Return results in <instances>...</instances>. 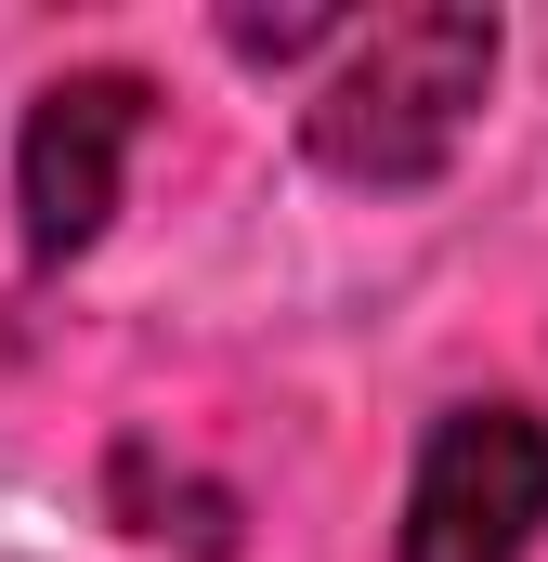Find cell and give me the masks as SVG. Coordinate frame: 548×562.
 Masks as SVG:
<instances>
[{"label": "cell", "instance_id": "7a4b0ae2", "mask_svg": "<svg viewBox=\"0 0 548 562\" xmlns=\"http://www.w3.org/2000/svg\"><path fill=\"white\" fill-rule=\"evenodd\" d=\"M548 537V419L536 406H444L406 471L392 562H536Z\"/></svg>", "mask_w": 548, "mask_h": 562}, {"label": "cell", "instance_id": "277c9868", "mask_svg": "<svg viewBox=\"0 0 548 562\" xmlns=\"http://www.w3.org/2000/svg\"><path fill=\"white\" fill-rule=\"evenodd\" d=\"M222 40H236L249 66H300V53H340L353 13H222Z\"/></svg>", "mask_w": 548, "mask_h": 562}, {"label": "cell", "instance_id": "3957f363", "mask_svg": "<svg viewBox=\"0 0 548 562\" xmlns=\"http://www.w3.org/2000/svg\"><path fill=\"white\" fill-rule=\"evenodd\" d=\"M144 119H157V92H144L132 66H79V79H53V92L26 105V132H13V223H26V262H39V276L79 262V249L118 223V183H132Z\"/></svg>", "mask_w": 548, "mask_h": 562}, {"label": "cell", "instance_id": "6da1fadb", "mask_svg": "<svg viewBox=\"0 0 548 562\" xmlns=\"http://www.w3.org/2000/svg\"><path fill=\"white\" fill-rule=\"evenodd\" d=\"M483 92H496V13L418 0V13H379V26L340 40V66L300 105V144H313V170H340L366 196H406V183L457 170V144L483 132Z\"/></svg>", "mask_w": 548, "mask_h": 562}]
</instances>
